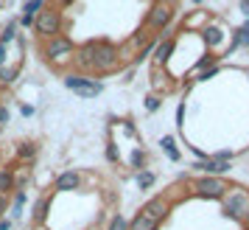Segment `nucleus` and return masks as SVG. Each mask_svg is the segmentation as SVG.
I'll use <instances>...</instances> for the list:
<instances>
[{"label": "nucleus", "instance_id": "1", "mask_svg": "<svg viewBox=\"0 0 249 230\" xmlns=\"http://www.w3.org/2000/svg\"><path fill=\"white\" fill-rule=\"evenodd\" d=\"M224 213L235 222H244L249 213V191L244 188H232L230 194H224Z\"/></svg>", "mask_w": 249, "mask_h": 230}, {"label": "nucleus", "instance_id": "12", "mask_svg": "<svg viewBox=\"0 0 249 230\" xmlns=\"http://www.w3.org/2000/svg\"><path fill=\"white\" fill-rule=\"evenodd\" d=\"M202 34H204V42H207V48H218L221 42H224V31H221L218 25H207Z\"/></svg>", "mask_w": 249, "mask_h": 230}, {"label": "nucleus", "instance_id": "4", "mask_svg": "<svg viewBox=\"0 0 249 230\" xmlns=\"http://www.w3.org/2000/svg\"><path fill=\"white\" fill-rule=\"evenodd\" d=\"M65 87L73 90V93H79L81 98H95V96L104 90L101 81L87 79V76H81V73H70V76H65Z\"/></svg>", "mask_w": 249, "mask_h": 230}, {"label": "nucleus", "instance_id": "11", "mask_svg": "<svg viewBox=\"0 0 249 230\" xmlns=\"http://www.w3.org/2000/svg\"><path fill=\"white\" fill-rule=\"evenodd\" d=\"M42 9H45V0H28V3H25L23 17H20V23H23L25 28H31V25H34V17L42 12Z\"/></svg>", "mask_w": 249, "mask_h": 230}, {"label": "nucleus", "instance_id": "15", "mask_svg": "<svg viewBox=\"0 0 249 230\" xmlns=\"http://www.w3.org/2000/svg\"><path fill=\"white\" fill-rule=\"evenodd\" d=\"M157 228H160L157 222H151V219H146L143 213H137V216L129 222V228L126 230H157Z\"/></svg>", "mask_w": 249, "mask_h": 230}, {"label": "nucleus", "instance_id": "16", "mask_svg": "<svg viewBox=\"0 0 249 230\" xmlns=\"http://www.w3.org/2000/svg\"><path fill=\"white\" fill-rule=\"evenodd\" d=\"M160 146L165 149V154H168L171 160H179V149H177V140H174V135H162V138H160Z\"/></svg>", "mask_w": 249, "mask_h": 230}, {"label": "nucleus", "instance_id": "36", "mask_svg": "<svg viewBox=\"0 0 249 230\" xmlns=\"http://www.w3.org/2000/svg\"><path fill=\"white\" fill-rule=\"evenodd\" d=\"M59 3H62V6H70V3H73V0H59Z\"/></svg>", "mask_w": 249, "mask_h": 230}, {"label": "nucleus", "instance_id": "25", "mask_svg": "<svg viewBox=\"0 0 249 230\" xmlns=\"http://www.w3.org/2000/svg\"><path fill=\"white\" fill-rule=\"evenodd\" d=\"M143 163H146V152L135 149L132 152V169H143Z\"/></svg>", "mask_w": 249, "mask_h": 230}, {"label": "nucleus", "instance_id": "29", "mask_svg": "<svg viewBox=\"0 0 249 230\" xmlns=\"http://www.w3.org/2000/svg\"><path fill=\"white\" fill-rule=\"evenodd\" d=\"M3 124H9V110H6V107H0V127H3Z\"/></svg>", "mask_w": 249, "mask_h": 230}, {"label": "nucleus", "instance_id": "2", "mask_svg": "<svg viewBox=\"0 0 249 230\" xmlns=\"http://www.w3.org/2000/svg\"><path fill=\"white\" fill-rule=\"evenodd\" d=\"M42 54H45L48 62L62 65V62H70V59L76 57V45L70 42L68 37H53V39H48V45H45Z\"/></svg>", "mask_w": 249, "mask_h": 230}, {"label": "nucleus", "instance_id": "19", "mask_svg": "<svg viewBox=\"0 0 249 230\" xmlns=\"http://www.w3.org/2000/svg\"><path fill=\"white\" fill-rule=\"evenodd\" d=\"M48 205H51V199H39V202H36V208H34V222H39V225H42V222L48 219Z\"/></svg>", "mask_w": 249, "mask_h": 230}, {"label": "nucleus", "instance_id": "20", "mask_svg": "<svg viewBox=\"0 0 249 230\" xmlns=\"http://www.w3.org/2000/svg\"><path fill=\"white\" fill-rule=\"evenodd\" d=\"M235 45H249V20L241 28H238V34H235V39H232V48Z\"/></svg>", "mask_w": 249, "mask_h": 230}, {"label": "nucleus", "instance_id": "31", "mask_svg": "<svg viewBox=\"0 0 249 230\" xmlns=\"http://www.w3.org/2000/svg\"><path fill=\"white\" fill-rule=\"evenodd\" d=\"M23 115H25V118H31V115H34V107H28V104H25V107H23Z\"/></svg>", "mask_w": 249, "mask_h": 230}, {"label": "nucleus", "instance_id": "28", "mask_svg": "<svg viewBox=\"0 0 249 230\" xmlns=\"http://www.w3.org/2000/svg\"><path fill=\"white\" fill-rule=\"evenodd\" d=\"M182 121H185V101H182L179 107H177V127H185Z\"/></svg>", "mask_w": 249, "mask_h": 230}, {"label": "nucleus", "instance_id": "21", "mask_svg": "<svg viewBox=\"0 0 249 230\" xmlns=\"http://www.w3.org/2000/svg\"><path fill=\"white\" fill-rule=\"evenodd\" d=\"M12 188H14V174L0 172V194H3V191H12Z\"/></svg>", "mask_w": 249, "mask_h": 230}, {"label": "nucleus", "instance_id": "18", "mask_svg": "<svg viewBox=\"0 0 249 230\" xmlns=\"http://www.w3.org/2000/svg\"><path fill=\"white\" fill-rule=\"evenodd\" d=\"M154 183H157V177L151 172H146V169H140V174H137V188H140V191H148Z\"/></svg>", "mask_w": 249, "mask_h": 230}, {"label": "nucleus", "instance_id": "5", "mask_svg": "<svg viewBox=\"0 0 249 230\" xmlns=\"http://www.w3.org/2000/svg\"><path fill=\"white\" fill-rule=\"evenodd\" d=\"M193 191L199 196H204V199H224V194L230 191V185L221 180V177H199L196 183H193Z\"/></svg>", "mask_w": 249, "mask_h": 230}, {"label": "nucleus", "instance_id": "14", "mask_svg": "<svg viewBox=\"0 0 249 230\" xmlns=\"http://www.w3.org/2000/svg\"><path fill=\"white\" fill-rule=\"evenodd\" d=\"M92 45H95V39H90V42H84V45L79 48V51H76V62H79L81 68H90L92 65Z\"/></svg>", "mask_w": 249, "mask_h": 230}, {"label": "nucleus", "instance_id": "22", "mask_svg": "<svg viewBox=\"0 0 249 230\" xmlns=\"http://www.w3.org/2000/svg\"><path fill=\"white\" fill-rule=\"evenodd\" d=\"M17 73H20V68H0V81H3V84H12L14 79H17Z\"/></svg>", "mask_w": 249, "mask_h": 230}, {"label": "nucleus", "instance_id": "37", "mask_svg": "<svg viewBox=\"0 0 249 230\" xmlns=\"http://www.w3.org/2000/svg\"><path fill=\"white\" fill-rule=\"evenodd\" d=\"M244 225H247V228H249V213H247V219H244Z\"/></svg>", "mask_w": 249, "mask_h": 230}, {"label": "nucleus", "instance_id": "30", "mask_svg": "<svg viewBox=\"0 0 249 230\" xmlns=\"http://www.w3.org/2000/svg\"><path fill=\"white\" fill-rule=\"evenodd\" d=\"M0 230H12V219H3L0 222Z\"/></svg>", "mask_w": 249, "mask_h": 230}, {"label": "nucleus", "instance_id": "13", "mask_svg": "<svg viewBox=\"0 0 249 230\" xmlns=\"http://www.w3.org/2000/svg\"><path fill=\"white\" fill-rule=\"evenodd\" d=\"M171 54H174V39H165V42H160V45L154 48V62H157V65H165L171 59Z\"/></svg>", "mask_w": 249, "mask_h": 230}, {"label": "nucleus", "instance_id": "35", "mask_svg": "<svg viewBox=\"0 0 249 230\" xmlns=\"http://www.w3.org/2000/svg\"><path fill=\"white\" fill-rule=\"evenodd\" d=\"M157 3H165V6H171V3H177V0H157Z\"/></svg>", "mask_w": 249, "mask_h": 230}, {"label": "nucleus", "instance_id": "26", "mask_svg": "<svg viewBox=\"0 0 249 230\" xmlns=\"http://www.w3.org/2000/svg\"><path fill=\"white\" fill-rule=\"evenodd\" d=\"M118 157H121V154H118V149H115V143L109 140V143H107V160H109V163H118Z\"/></svg>", "mask_w": 249, "mask_h": 230}, {"label": "nucleus", "instance_id": "24", "mask_svg": "<svg viewBox=\"0 0 249 230\" xmlns=\"http://www.w3.org/2000/svg\"><path fill=\"white\" fill-rule=\"evenodd\" d=\"M126 228H129V222H126V219L121 216V213H115L112 222H109V228H107V230H126Z\"/></svg>", "mask_w": 249, "mask_h": 230}, {"label": "nucleus", "instance_id": "3", "mask_svg": "<svg viewBox=\"0 0 249 230\" xmlns=\"http://www.w3.org/2000/svg\"><path fill=\"white\" fill-rule=\"evenodd\" d=\"M34 28H36L39 37L53 39V37H59V31H62V14H59L56 9H42V12L34 17Z\"/></svg>", "mask_w": 249, "mask_h": 230}, {"label": "nucleus", "instance_id": "8", "mask_svg": "<svg viewBox=\"0 0 249 230\" xmlns=\"http://www.w3.org/2000/svg\"><path fill=\"white\" fill-rule=\"evenodd\" d=\"M168 23H171V6H165V3H154V6L148 9V28L160 31V28H165Z\"/></svg>", "mask_w": 249, "mask_h": 230}, {"label": "nucleus", "instance_id": "33", "mask_svg": "<svg viewBox=\"0 0 249 230\" xmlns=\"http://www.w3.org/2000/svg\"><path fill=\"white\" fill-rule=\"evenodd\" d=\"M3 211H6V194H0V216H3Z\"/></svg>", "mask_w": 249, "mask_h": 230}, {"label": "nucleus", "instance_id": "6", "mask_svg": "<svg viewBox=\"0 0 249 230\" xmlns=\"http://www.w3.org/2000/svg\"><path fill=\"white\" fill-rule=\"evenodd\" d=\"M118 65V48L112 42H95L92 45V65L95 70H112Z\"/></svg>", "mask_w": 249, "mask_h": 230}, {"label": "nucleus", "instance_id": "32", "mask_svg": "<svg viewBox=\"0 0 249 230\" xmlns=\"http://www.w3.org/2000/svg\"><path fill=\"white\" fill-rule=\"evenodd\" d=\"M3 62H6V45H0V68H3Z\"/></svg>", "mask_w": 249, "mask_h": 230}, {"label": "nucleus", "instance_id": "23", "mask_svg": "<svg viewBox=\"0 0 249 230\" xmlns=\"http://www.w3.org/2000/svg\"><path fill=\"white\" fill-rule=\"evenodd\" d=\"M17 154H20L23 160H31V157L36 154V146H34V143H20V149H17Z\"/></svg>", "mask_w": 249, "mask_h": 230}, {"label": "nucleus", "instance_id": "17", "mask_svg": "<svg viewBox=\"0 0 249 230\" xmlns=\"http://www.w3.org/2000/svg\"><path fill=\"white\" fill-rule=\"evenodd\" d=\"M14 31H17V20H9V23H6V28H3V34H0V45L9 48V42H14V39H17V34H14Z\"/></svg>", "mask_w": 249, "mask_h": 230}, {"label": "nucleus", "instance_id": "27", "mask_svg": "<svg viewBox=\"0 0 249 230\" xmlns=\"http://www.w3.org/2000/svg\"><path fill=\"white\" fill-rule=\"evenodd\" d=\"M146 110H148V113H157V110H160V98H157V96H148V98H146Z\"/></svg>", "mask_w": 249, "mask_h": 230}, {"label": "nucleus", "instance_id": "9", "mask_svg": "<svg viewBox=\"0 0 249 230\" xmlns=\"http://www.w3.org/2000/svg\"><path fill=\"white\" fill-rule=\"evenodd\" d=\"M193 169L204 172L207 177H215V174H227L230 172V160H218V157H204L202 163H196Z\"/></svg>", "mask_w": 249, "mask_h": 230}, {"label": "nucleus", "instance_id": "7", "mask_svg": "<svg viewBox=\"0 0 249 230\" xmlns=\"http://www.w3.org/2000/svg\"><path fill=\"white\" fill-rule=\"evenodd\" d=\"M168 211H171V205L162 199V196H154V199H148L146 205L140 208V213H143L146 219H151V222H157V225L168 216Z\"/></svg>", "mask_w": 249, "mask_h": 230}, {"label": "nucleus", "instance_id": "10", "mask_svg": "<svg viewBox=\"0 0 249 230\" xmlns=\"http://www.w3.org/2000/svg\"><path fill=\"white\" fill-rule=\"evenodd\" d=\"M79 185H81V177L73 172V169H70V172H62V174L56 177V191H62V194H68V191H76Z\"/></svg>", "mask_w": 249, "mask_h": 230}, {"label": "nucleus", "instance_id": "34", "mask_svg": "<svg viewBox=\"0 0 249 230\" xmlns=\"http://www.w3.org/2000/svg\"><path fill=\"white\" fill-rule=\"evenodd\" d=\"M241 12H244V14H249V0H244V3H241Z\"/></svg>", "mask_w": 249, "mask_h": 230}]
</instances>
